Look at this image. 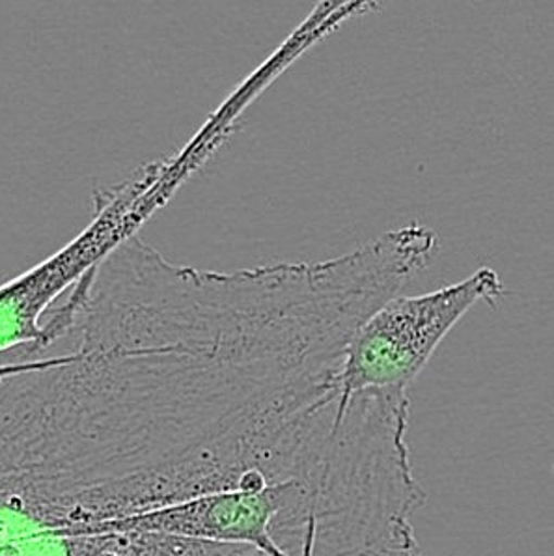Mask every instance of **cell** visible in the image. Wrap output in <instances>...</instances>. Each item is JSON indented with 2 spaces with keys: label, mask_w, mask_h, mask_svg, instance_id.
Here are the masks:
<instances>
[{
  "label": "cell",
  "mask_w": 554,
  "mask_h": 556,
  "mask_svg": "<svg viewBox=\"0 0 554 556\" xmlns=\"http://www.w3.org/2000/svg\"><path fill=\"white\" fill-rule=\"evenodd\" d=\"M60 355H51V357L40 358V361H28V363H0V381L2 379L15 378L27 371L41 370L47 366L54 365L59 361Z\"/></svg>",
  "instance_id": "277c9868"
},
{
  "label": "cell",
  "mask_w": 554,
  "mask_h": 556,
  "mask_svg": "<svg viewBox=\"0 0 554 556\" xmlns=\"http://www.w3.org/2000/svg\"><path fill=\"white\" fill-rule=\"evenodd\" d=\"M98 470L38 439L0 435V556H210L199 540L80 511Z\"/></svg>",
  "instance_id": "6da1fadb"
},
{
  "label": "cell",
  "mask_w": 554,
  "mask_h": 556,
  "mask_svg": "<svg viewBox=\"0 0 554 556\" xmlns=\"http://www.w3.org/2000/svg\"><path fill=\"white\" fill-rule=\"evenodd\" d=\"M200 168L192 153L179 150L140 168L135 178L96 192L93 215L83 232L28 271L0 285V363L47 358L41 319L73 286L105 262L119 245L139 236L153 217Z\"/></svg>",
  "instance_id": "7a4b0ae2"
},
{
  "label": "cell",
  "mask_w": 554,
  "mask_h": 556,
  "mask_svg": "<svg viewBox=\"0 0 554 556\" xmlns=\"http://www.w3.org/2000/svg\"><path fill=\"white\" fill-rule=\"evenodd\" d=\"M504 295L499 273L480 267L433 292L390 298L356 329L345 348L340 368L342 400L358 392H410L463 316L482 301L495 306Z\"/></svg>",
  "instance_id": "3957f363"
}]
</instances>
